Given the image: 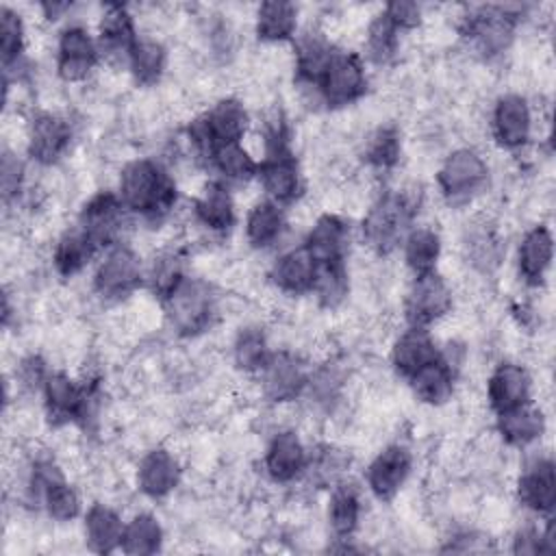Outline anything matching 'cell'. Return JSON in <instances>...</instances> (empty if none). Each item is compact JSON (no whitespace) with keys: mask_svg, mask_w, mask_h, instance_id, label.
Wrapping results in <instances>:
<instances>
[{"mask_svg":"<svg viewBox=\"0 0 556 556\" xmlns=\"http://www.w3.org/2000/svg\"><path fill=\"white\" fill-rule=\"evenodd\" d=\"M130 217L148 224L165 222L178 204V185L174 176L150 156H137L122 165L115 187Z\"/></svg>","mask_w":556,"mask_h":556,"instance_id":"1","label":"cell"},{"mask_svg":"<svg viewBox=\"0 0 556 556\" xmlns=\"http://www.w3.org/2000/svg\"><path fill=\"white\" fill-rule=\"evenodd\" d=\"M421 198L410 189H382L361 222L363 243L378 256L397 250L406 232L415 226Z\"/></svg>","mask_w":556,"mask_h":556,"instance_id":"2","label":"cell"},{"mask_svg":"<svg viewBox=\"0 0 556 556\" xmlns=\"http://www.w3.org/2000/svg\"><path fill=\"white\" fill-rule=\"evenodd\" d=\"M163 315L180 339H195L213 328L219 317V295L213 282L187 274L163 300Z\"/></svg>","mask_w":556,"mask_h":556,"instance_id":"3","label":"cell"},{"mask_svg":"<svg viewBox=\"0 0 556 556\" xmlns=\"http://www.w3.org/2000/svg\"><path fill=\"white\" fill-rule=\"evenodd\" d=\"M523 15V4L469 7L458 20V33L482 59H495L513 46Z\"/></svg>","mask_w":556,"mask_h":556,"instance_id":"4","label":"cell"},{"mask_svg":"<svg viewBox=\"0 0 556 556\" xmlns=\"http://www.w3.org/2000/svg\"><path fill=\"white\" fill-rule=\"evenodd\" d=\"M248 128L250 113L245 104L235 96H226L198 113L187 124L185 135L193 152L206 161L215 148L226 143H241Z\"/></svg>","mask_w":556,"mask_h":556,"instance_id":"5","label":"cell"},{"mask_svg":"<svg viewBox=\"0 0 556 556\" xmlns=\"http://www.w3.org/2000/svg\"><path fill=\"white\" fill-rule=\"evenodd\" d=\"M39 395L52 426H87L100 400L96 380H76L63 369H50Z\"/></svg>","mask_w":556,"mask_h":556,"instance_id":"6","label":"cell"},{"mask_svg":"<svg viewBox=\"0 0 556 556\" xmlns=\"http://www.w3.org/2000/svg\"><path fill=\"white\" fill-rule=\"evenodd\" d=\"M369 89V74L363 54L345 48H334L321 76L317 78L313 93L330 109H345L358 102Z\"/></svg>","mask_w":556,"mask_h":556,"instance_id":"7","label":"cell"},{"mask_svg":"<svg viewBox=\"0 0 556 556\" xmlns=\"http://www.w3.org/2000/svg\"><path fill=\"white\" fill-rule=\"evenodd\" d=\"M146 285V263L139 252L119 241L106 248L91 274V289L102 302H122Z\"/></svg>","mask_w":556,"mask_h":556,"instance_id":"8","label":"cell"},{"mask_svg":"<svg viewBox=\"0 0 556 556\" xmlns=\"http://www.w3.org/2000/svg\"><path fill=\"white\" fill-rule=\"evenodd\" d=\"M489 174V163L480 150L473 146H458L443 156L434 178L441 198L452 206H460L484 191Z\"/></svg>","mask_w":556,"mask_h":556,"instance_id":"9","label":"cell"},{"mask_svg":"<svg viewBox=\"0 0 556 556\" xmlns=\"http://www.w3.org/2000/svg\"><path fill=\"white\" fill-rule=\"evenodd\" d=\"M102 63L96 35L80 22H67L56 33L54 70L63 83H85Z\"/></svg>","mask_w":556,"mask_h":556,"instance_id":"10","label":"cell"},{"mask_svg":"<svg viewBox=\"0 0 556 556\" xmlns=\"http://www.w3.org/2000/svg\"><path fill=\"white\" fill-rule=\"evenodd\" d=\"M311 367L313 365L293 350H274L263 369L254 376L263 400L278 406L302 400Z\"/></svg>","mask_w":556,"mask_h":556,"instance_id":"11","label":"cell"},{"mask_svg":"<svg viewBox=\"0 0 556 556\" xmlns=\"http://www.w3.org/2000/svg\"><path fill=\"white\" fill-rule=\"evenodd\" d=\"M452 308H454V291L439 271L413 276L402 302L406 326L430 328L432 324L450 315Z\"/></svg>","mask_w":556,"mask_h":556,"instance_id":"12","label":"cell"},{"mask_svg":"<svg viewBox=\"0 0 556 556\" xmlns=\"http://www.w3.org/2000/svg\"><path fill=\"white\" fill-rule=\"evenodd\" d=\"M72 122L54 111H37L26 122V159L39 167L56 165L72 148Z\"/></svg>","mask_w":556,"mask_h":556,"instance_id":"13","label":"cell"},{"mask_svg":"<svg viewBox=\"0 0 556 556\" xmlns=\"http://www.w3.org/2000/svg\"><path fill=\"white\" fill-rule=\"evenodd\" d=\"M128 217L130 215L124 208L117 191L100 189L83 202L76 217V226L104 252L106 248L122 241V232Z\"/></svg>","mask_w":556,"mask_h":556,"instance_id":"14","label":"cell"},{"mask_svg":"<svg viewBox=\"0 0 556 556\" xmlns=\"http://www.w3.org/2000/svg\"><path fill=\"white\" fill-rule=\"evenodd\" d=\"M267 200L289 206L304 193V176L291 146L263 150L256 174Z\"/></svg>","mask_w":556,"mask_h":556,"instance_id":"15","label":"cell"},{"mask_svg":"<svg viewBox=\"0 0 556 556\" xmlns=\"http://www.w3.org/2000/svg\"><path fill=\"white\" fill-rule=\"evenodd\" d=\"M491 137L506 152L523 150L532 139L534 117L532 106L523 93L506 91L495 98L491 106Z\"/></svg>","mask_w":556,"mask_h":556,"instance_id":"16","label":"cell"},{"mask_svg":"<svg viewBox=\"0 0 556 556\" xmlns=\"http://www.w3.org/2000/svg\"><path fill=\"white\" fill-rule=\"evenodd\" d=\"M515 495L521 508H526L532 515L549 517L554 515L556 506V465L552 454H534L526 460L521 467L517 482H515Z\"/></svg>","mask_w":556,"mask_h":556,"instance_id":"17","label":"cell"},{"mask_svg":"<svg viewBox=\"0 0 556 556\" xmlns=\"http://www.w3.org/2000/svg\"><path fill=\"white\" fill-rule=\"evenodd\" d=\"M308 454L311 445L304 443L298 430L280 428L269 437L263 452L265 476L276 484H293L304 480Z\"/></svg>","mask_w":556,"mask_h":556,"instance_id":"18","label":"cell"},{"mask_svg":"<svg viewBox=\"0 0 556 556\" xmlns=\"http://www.w3.org/2000/svg\"><path fill=\"white\" fill-rule=\"evenodd\" d=\"M413 471V452L406 443L384 445L365 467L367 491L380 500H393L406 484Z\"/></svg>","mask_w":556,"mask_h":556,"instance_id":"19","label":"cell"},{"mask_svg":"<svg viewBox=\"0 0 556 556\" xmlns=\"http://www.w3.org/2000/svg\"><path fill=\"white\" fill-rule=\"evenodd\" d=\"M139 37L141 33L137 30L135 15L126 4H104L96 33L102 61L106 59L109 63L126 67Z\"/></svg>","mask_w":556,"mask_h":556,"instance_id":"20","label":"cell"},{"mask_svg":"<svg viewBox=\"0 0 556 556\" xmlns=\"http://www.w3.org/2000/svg\"><path fill=\"white\" fill-rule=\"evenodd\" d=\"M486 404L493 415L519 408L532 402L534 382L530 371L515 361L497 363L486 378Z\"/></svg>","mask_w":556,"mask_h":556,"instance_id":"21","label":"cell"},{"mask_svg":"<svg viewBox=\"0 0 556 556\" xmlns=\"http://www.w3.org/2000/svg\"><path fill=\"white\" fill-rule=\"evenodd\" d=\"M180 478V460L174 452L161 445L143 452L135 467V484L148 500H165L178 489Z\"/></svg>","mask_w":556,"mask_h":556,"instance_id":"22","label":"cell"},{"mask_svg":"<svg viewBox=\"0 0 556 556\" xmlns=\"http://www.w3.org/2000/svg\"><path fill=\"white\" fill-rule=\"evenodd\" d=\"M554 261V232L547 224L530 226L515 252L517 274L526 287H541L552 269Z\"/></svg>","mask_w":556,"mask_h":556,"instance_id":"23","label":"cell"},{"mask_svg":"<svg viewBox=\"0 0 556 556\" xmlns=\"http://www.w3.org/2000/svg\"><path fill=\"white\" fill-rule=\"evenodd\" d=\"M267 278L271 287L285 295H311L317 278V263L300 243L298 248H289L274 258Z\"/></svg>","mask_w":556,"mask_h":556,"instance_id":"24","label":"cell"},{"mask_svg":"<svg viewBox=\"0 0 556 556\" xmlns=\"http://www.w3.org/2000/svg\"><path fill=\"white\" fill-rule=\"evenodd\" d=\"M193 219L211 235H228L237 224V204L230 187L219 180H208L191 202Z\"/></svg>","mask_w":556,"mask_h":556,"instance_id":"25","label":"cell"},{"mask_svg":"<svg viewBox=\"0 0 556 556\" xmlns=\"http://www.w3.org/2000/svg\"><path fill=\"white\" fill-rule=\"evenodd\" d=\"M302 245L313 256L317 267L330 265V263H343L348 261L350 226L341 215L324 213L313 222V226L304 235Z\"/></svg>","mask_w":556,"mask_h":556,"instance_id":"26","label":"cell"},{"mask_svg":"<svg viewBox=\"0 0 556 556\" xmlns=\"http://www.w3.org/2000/svg\"><path fill=\"white\" fill-rule=\"evenodd\" d=\"M458 380V365L450 350H441V354L421 367L406 382L410 384L413 395L426 406H443L454 397Z\"/></svg>","mask_w":556,"mask_h":556,"instance_id":"27","label":"cell"},{"mask_svg":"<svg viewBox=\"0 0 556 556\" xmlns=\"http://www.w3.org/2000/svg\"><path fill=\"white\" fill-rule=\"evenodd\" d=\"M439 354H441V348L437 345V341H434V337L430 334L428 328L406 326V330L400 332L395 337V341L391 343L389 361H391L393 371L400 378L408 380L421 367L432 363Z\"/></svg>","mask_w":556,"mask_h":556,"instance_id":"28","label":"cell"},{"mask_svg":"<svg viewBox=\"0 0 556 556\" xmlns=\"http://www.w3.org/2000/svg\"><path fill=\"white\" fill-rule=\"evenodd\" d=\"M326 521L337 541H350L361 528L363 519V493L361 489L343 478L328 489Z\"/></svg>","mask_w":556,"mask_h":556,"instance_id":"29","label":"cell"},{"mask_svg":"<svg viewBox=\"0 0 556 556\" xmlns=\"http://www.w3.org/2000/svg\"><path fill=\"white\" fill-rule=\"evenodd\" d=\"M293 43V76L300 87L313 91L317 78L321 76L330 54L334 52V43L317 28H306L298 33Z\"/></svg>","mask_w":556,"mask_h":556,"instance_id":"30","label":"cell"},{"mask_svg":"<svg viewBox=\"0 0 556 556\" xmlns=\"http://www.w3.org/2000/svg\"><path fill=\"white\" fill-rule=\"evenodd\" d=\"M545 413L534 402L495 415V432L508 447L526 450L539 443L541 437L545 434Z\"/></svg>","mask_w":556,"mask_h":556,"instance_id":"31","label":"cell"},{"mask_svg":"<svg viewBox=\"0 0 556 556\" xmlns=\"http://www.w3.org/2000/svg\"><path fill=\"white\" fill-rule=\"evenodd\" d=\"M287 226L285 206L263 198L250 206L243 219V237L252 250H269L282 241Z\"/></svg>","mask_w":556,"mask_h":556,"instance_id":"32","label":"cell"},{"mask_svg":"<svg viewBox=\"0 0 556 556\" xmlns=\"http://www.w3.org/2000/svg\"><path fill=\"white\" fill-rule=\"evenodd\" d=\"M126 521L122 515L102 502H93L83 513V536L87 549L96 554H113L119 552Z\"/></svg>","mask_w":556,"mask_h":556,"instance_id":"33","label":"cell"},{"mask_svg":"<svg viewBox=\"0 0 556 556\" xmlns=\"http://www.w3.org/2000/svg\"><path fill=\"white\" fill-rule=\"evenodd\" d=\"M102 250L74 224L72 228H65L52 245V269L61 278H72L87 269L91 263L98 261Z\"/></svg>","mask_w":556,"mask_h":556,"instance_id":"34","label":"cell"},{"mask_svg":"<svg viewBox=\"0 0 556 556\" xmlns=\"http://www.w3.org/2000/svg\"><path fill=\"white\" fill-rule=\"evenodd\" d=\"M300 9L293 2L267 0L254 11V35L263 43H287L298 37Z\"/></svg>","mask_w":556,"mask_h":556,"instance_id":"35","label":"cell"},{"mask_svg":"<svg viewBox=\"0 0 556 556\" xmlns=\"http://www.w3.org/2000/svg\"><path fill=\"white\" fill-rule=\"evenodd\" d=\"M402 258L406 269L413 276H424L430 271H437L441 252H443V241L441 235L426 224H415L404 241H402Z\"/></svg>","mask_w":556,"mask_h":556,"instance_id":"36","label":"cell"},{"mask_svg":"<svg viewBox=\"0 0 556 556\" xmlns=\"http://www.w3.org/2000/svg\"><path fill=\"white\" fill-rule=\"evenodd\" d=\"M345 380V369L339 361H324L317 367H311L302 400H306L311 408L332 413L343 400Z\"/></svg>","mask_w":556,"mask_h":556,"instance_id":"37","label":"cell"},{"mask_svg":"<svg viewBox=\"0 0 556 556\" xmlns=\"http://www.w3.org/2000/svg\"><path fill=\"white\" fill-rule=\"evenodd\" d=\"M167 46L150 35H141L128 56L126 70L137 87H154L167 70Z\"/></svg>","mask_w":556,"mask_h":556,"instance_id":"38","label":"cell"},{"mask_svg":"<svg viewBox=\"0 0 556 556\" xmlns=\"http://www.w3.org/2000/svg\"><path fill=\"white\" fill-rule=\"evenodd\" d=\"M402 159V132L395 124L376 126L363 141L361 161L376 174H389Z\"/></svg>","mask_w":556,"mask_h":556,"instance_id":"39","label":"cell"},{"mask_svg":"<svg viewBox=\"0 0 556 556\" xmlns=\"http://www.w3.org/2000/svg\"><path fill=\"white\" fill-rule=\"evenodd\" d=\"M206 165L215 172V180L232 187V185H245L258 174V159L250 154L243 143H226L215 148Z\"/></svg>","mask_w":556,"mask_h":556,"instance_id":"40","label":"cell"},{"mask_svg":"<svg viewBox=\"0 0 556 556\" xmlns=\"http://www.w3.org/2000/svg\"><path fill=\"white\" fill-rule=\"evenodd\" d=\"M37 506L56 523H70L83 517V497L63 471L52 476L37 497Z\"/></svg>","mask_w":556,"mask_h":556,"instance_id":"41","label":"cell"},{"mask_svg":"<svg viewBox=\"0 0 556 556\" xmlns=\"http://www.w3.org/2000/svg\"><path fill=\"white\" fill-rule=\"evenodd\" d=\"M271 352L274 348L269 343L267 332L256 324L239 328L230 345L232 365L248 376H256L267 363V358L271 356Z\"/></svg>","mask_w":556,"mask_h":556,"instance_id":"42","label":"cell"},{"mask_svg":"<svg viewBox=\"0 0 556 556\" xmlns=\"http://www.w3.org/2000/svg\"><path fill=\"white\" fill-rule=\"evenodd\" d=\"M187 258L182 248H163L146 263V287L161 302L185 276Z\"/></svg>","mask_w":556,"mask_h":556,"instance_id":"43","label":"cell"},{"mask_svg":"<svg viewBox=\"0 0 556 556\" xmlns=\"http://www.w3.org/2000/svg\"><path fill=\"white\" fill-rule=\"evenodd\" d=\"M0 50H2L4 78H13L15 74V83H17L20 70H24L26 24L20 11L7 4L0 9Z\"/></svg>","mask_w":556,"mask_h":556,"instance_id":"44","label":"cell"},{"mask_svg":"<svg viewBox=\"0 0 556 556\" xmlns=\"http://www.w3.org/2000/svg\"><path fill=\"white\" fill-rule=\"evenodd\" d=\"M165 530L159 517L152 513H135L130 519H126L119 552L128 556H150L161 552Z\"/></svg>","mask_w":556,"mask_h":556,"instance_id":"45","label":"cell"},{"mask_svg":"<svg viewBox=\"0 0 556 556\" xmlns=\"http://www.w3.org/2000/svg\"><path fill=\"white\" fill-rule=\"evenodd\" d=\"M348 467H350V456L345 450L332 443H317V445H311L304 480L313 482L319 489H330L332 484L345 478Z\"/></svg>","mask_w":556,"mask_h":556,"instance_id":"46","label":"cell"},{"mask_svg":"<svg viewBox=\"0 0 556 556\" xmlns=\"http://www.w3.org/2000/svg\"><path fill=\"white\" fill-rule=\"evenodd\" d=\"M402 43V33L389 22V17L382 13V9L369 20L365 30V56L369 63L382 67L391 65L397 59ZM363 56V59H365Z\"/></svg>","mask_w":556,"mask_h":556,"instance_id":"47","label":"cell"},{"mask_svg":"<svg viewBox=\"0 0 556 556\" xmlns=\"http://www.w3.org/2000/svg\"><path fill=\"white\" fill-rule=\"evenodd\" d=\"M463 248L467 263H471L480 271H491L497 267L502 258V241L497 237V230L489 222H476L465 230Z\"/></svg>","mask_w":556,"mask_h":556,"instance_id":"48","label":"cell"},{"mask_svg":"<svg viewBox=\"0 0 556 556\" xmlns=\"http://www.w3.org/2000/svg\"><path fill=\"white\" fill-rule=\"evenodd\" d=\"M350 293V271L348 261L343 263H330L317 267V278L313 285L311 295L321 308H339Z\"/></svg>","mask_w":556,"mask_h":556,"instance_id":"49","label":"cell"},{"mask_svg":"<svg viewBox=\"0 0 556 556\" xmlns=\"http://www.w3.org/2000/svg\"><path fill=\"white\" fill-rule=\"evenodd\" d=\"M26 163L24 159L11 150H2V163H0V191L4 206H13L24 200L26 195Z\"/></svg>","mask_w":556,"mask_h":556,"instance_id":"50","label":"cell"},{"mask_svg":"<svg viewBox=\"0 0 556 556\" xmlns=\"http://www.w3.org/2000/svg\"><path fill=\"white\" fill-rule=\"evenodd\" d=\"M48 374L50 367L46 365V361L39 354H28L15 367V387L30 393H39Z\"/></svg>","mask_w":556,"mask_h":556,"instance_id":"51","label":"cell"},{"mask_svg":"<svg viewBox=\"0 0 556 556\" xmlns=\"http://www.w3.org/2000/svg\"><path fill=\"white\" fill-rule=\"evenodd\" d=\"M382 13L389 17V22L400 30V33H408L415 30L417 26H421L424 22V9L417 2L410 0H395L382 7Z\"/></svg>","mask_w":556,"mask_h":556,"instance_id":"52","label":"cell"},{"mask_svg":"<svg viewBox=\"0 0 556 556\" xmlns=\"http://www.w3.org/2000/svg\"><path fill=\"white\" fill-rule=\"evenodd\" d=\"M39 11L43 13V17L48 22H56V20L65 17V13L72 11V2H41Z\"/></svg>","mask_w":556,"mask_h":556,"instance_id":"53","label":"cell"}]
</instances>
